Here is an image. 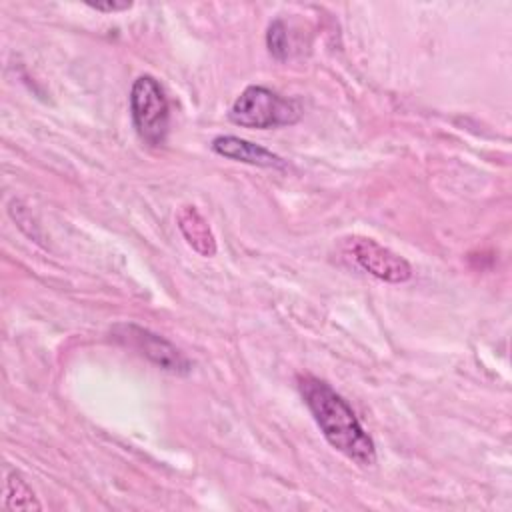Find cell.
I'll use <instances>...</instances> for the list:
<instances>
[{
    "instance_id": "4",
    "label": "cell",
    "mask_w": 512,
    "mask_h": 512,
    "mask_svg": "<svg viewBox=\"0 0 512 512\" xmlns=\"http://www.w3.org/2000/svg\"><path fill=\"white\" fill-rule=\"evenodd\" d=\"M342 252L358 268L378 280L400 284L412 278V266L390 248L366 236H350L342 242Z\"/></svg>"
},
{
    "instance_id": "1",
    "label": "cell",
    "mask_w": 512,
    "mask_h": 512,
    "mask_svg": "<svg viewBox=\"0 0 512 512\" xmlns=\"http://www.w3.org/2000/svg\"><path fill=\"white\" fill-rule=\"evenodd\" d=\"M300 394L332 448L358 466L376 464V446L358 422L350 404L324 380L316 376L298 378Z\"/></svg>"
},
{
    "instance_id": "7",
    "label": "cell",
    "mask_w": 512,
    "mask_h": 512,
    "mask_svg": "<svg viewBox=\"0 0 512 512\" xmlns=\"http://www.w3.org/2000/svg\"><path fill=\"white\" fill-rule=\"evenodd\" d=\"M178 228L186 242L204 258H210L216 254V238L212 234V228L208 226V220L198 212L196 206H182L176 214Z\"/></svg>"
},
{
    "instance_id": "5",
    "label": "cell",
    "mask_w": 512,
    "mask_h": 512,
    "mask_svg": "<svg viewBox=\"0 0 512 512\" xmlns=\"http://www.w3.org/2000/svg\"><path fill=\"white\" fill-rule=\"evenodd\" d=\"M112 338L132 350H136L138 354H142L144 358H148L150 362H154L158 368L172 372V374H188L192 364L190 360L168 340H164L162 336L136 326V324H118L112 328Z\"/></svg>"
},
{
    "instance_id": "2",
    "label": "cell",
    "mask_w": 512,
    "mask_h": 512,
    "mask_svg": "<svg viewBox=\"0 0 512 512\" xmlns=\"http://www.w3.org/2000/svg\"><path fill=\"white\" fill-rule=\"evenodd\" d=\"M228 116L236 126L268 130L296 124L302 118V106L292 98L272 92L270 88L248 86L234 100Z\"/></svg>"
},
{
    "instance_id": "8",
    "label": "cell",
    "mask_w": 512,
    "mask_h": 512,
    "mask_svg": "<svg viewBox=\"0 0 512 512\" xmlns=\"http://www.w3.org/2000/svg\"><path fill=\"white\" fill-rule=\"evenodd\" d=\"M4 506L8 510H40L42 508V504L36 500V494L26 484V480H22L18 472L8 474Z\"/></svg>"
},
{
    "instance_id": "3",
    "label": "cell",
    "mask_w": 512,
    "mask_h": 512,
    "mask_svg": "<svg viewBox=\"0 0 512 512\" xmlns=\"http://www.w3.org/2000/svg\"><path fill=\"white\" fill-rule=\"evenodd\" d=\"M130 114L136 134L150 146H162L168 138L170 108L160 82L142 74L130 90Z\"/></svg>"
},
{
    "instance_id": "9",
    "label": "cell",
    "mask_w": 512,
    "mask_h": 512,
    "mask_svg": "<svg viewBox=\"0 0 512 512\" xmlns=\"http://www.w3.org/2000/svg\"><path fill=\"white\" fill-rule=\"evenodd\" d=\"M266 46L268 52L276 58V60H286L290 54V42H288V28L284 24V20H274L268 26L266 32Z\"/></svg>"
},
{
    "instance_id": "10",
    "label": "cell",
    "mask_w": 512,
    "mask_h": 512,
    "mask_svg": "<svg viewBox=\"0 0 512 512\" xmlns=\"http://www.w3.org/2000/svg\"><path fill=\"white\" fill-rule=\"evenodd\" d=\"M88 6L98 12H122L132 8V2H88Z\"/></svg>"
},
{
    "instance_id": "6",
    "label": "cell",
    "mask_w": 512,
    "mask_h": 512,
    "mask_svg": "<svg viewBox=\"0 0 512 512\" xmlns=\"http://www.w3.org/2000/svg\"><path fill=\"white\" fill-rule=\"evenodd\" d=\"M212 150L228 160L260 166V168H278V170L286 168V162L278 154L238 136H216L212 140Z\"/></svg>"
}]
</instances>
